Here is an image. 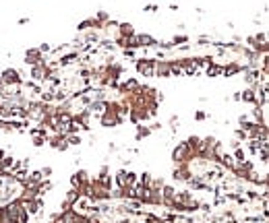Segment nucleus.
I'll return each mask as SVG.
<instances>
[{
    "mask_svg": "<svg viewBox=\"0 0 269 223\" xmlns=\"http://www.w3.org/2000/svg\"><path fill=\"white\" fill-rule=\"evenodd\" d=\"M118 182H120V186L122 188H131L132 184H135V174H131V172H120V176H118Z\"/></svg>",
    "mask_w": 269,
    "mask_h": 223,
    "instance_id": "f257e3e1",
    "label": "nucleus"
},
{
    "mask_svg": "<svg viewBox=\"0 0 269 223\" xmlns=\"http://www.w3.org/2000/svg\"><path fill=\"white\" fill-rule=\"evenodd\" d=\"M188 149L191 147L186 145V143H182V145H178L176 149H174V153H172V157H174V161H184V157L188 155Z\"/></svg>",
    "mask_w": 269,
    "mask_h": 223,
    "instance_id": "f03ea898",
    "label": "nucleus"
},
{
    "mask_svg": "<svg viewBox=\"0 0 269 223\" xmlns=\"http://www.w3.org/2000/svg\"><path fill=\"white\" fill-rule=\"evenodd\" d=\"M2 81L4 83H21V79H19V75H17V70H4V75H2Z\"/></svg>",
    "mask_w": 269,
    "mask_h": 223,
    "instance_id": "7ed1b4c3",
    "label": "nucleus"
},
{
    "mask_svg": "<svg viewBox=\"0 0 269 223\" xmlns=\"http://www.w3.org/2000/svg\"><path fill=\"white\" fill-rule=\"evenodd\" d=\"M25 58H27L29 64H37L40 62V50H29L27 54H25Z\"/></svg>",
    "mask_w": 269,
    "mask_h": 223,
    "instance_id": "20e7f679",
    "label": "nucleus"
},
{
    "mask_svg": "<svg viewBox=\"0 0 269 223\" xmlns=\"http://www.w3.org/2000/svg\"><path fill=\"white\" fill-rule=\"evenodd\" d=\"M137 42H139V46H153V43H155V39H153V37H149V35H139Z\"/></svg>",
    "mask_w": 269,
    "mask_h": 223,
    "instance_id": "39448f33",
    "label": "nucleus"
},
{
    "mask_svg": "<svg viewBox=\"0 0 269 223\" xmlns=\"http://www.w3.org/2000/svg\"><path fill=\"white\" fill-rule=\"evenodd\" d=\"M70 145H79V143H81V139H79V136H70Z\"/></svg>",
    "mask_w": 269,
    "mask_h": 223,
    "instance_id": "423d86ee",
    "label": "nucleus"
},
{
    "mask_svg": "<svg viewBox=\"0 0 269 223\" xmlns=\"http://www.w3.org/2000/svg\"><path fill=\"white\" fill-rule=\"evenodd\" d=\"M33 145H35V147H41V145H44V139H35Z\"/></svg>",
    "mask_w": 269,
    "mask_h": 223,
    "instance_id": "0eeeda50",
    "label": "nucleus"
}]
</instances>
